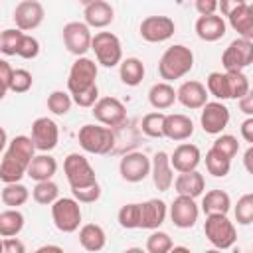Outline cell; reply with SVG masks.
<instances>
[{
	"label": "cell",
	"instance_id": "cell-1",
	"mask_svg": "<svg viewBox=\"0 0 253 253\" xmlns=\"http://www.w3.org/2000/svg\"><path fill=\"white\" fill-rule=\"evenodd\" d=\"M36 144L32 136L18 134L8 142L0 162V180L4 184H16L24 176H28V168L36 158Z\"/></svg>",
	"mask_w": 253,
	"mask_h": 253
},
{
	"label": "cell",
	"instance_id": "cell-2",
	"mask_svg": "<svg viewBox=\"0 0 253 253\" xmlns=\"http://www.w3.org/2000/svg\"><path fill=\"white\" fill-rule=\"evenodd\" d=\"M192 67H194V53L190 47L182 43L170 45L158 61V73L166 83L184 77L186 73L192 71Z\"/></svg>",
	"mask_w": 253,
	"mask_h": 253
},
{
	"label": "cell",
	"instance_id": "cell-3",
	"mask_svg": "<svg viewBox=\"0 0 253 253\" xmlns=\"http://www.w3.org/2000/svg\"><path fill=\"white\" fill-rule=\"evenodd\" d=\"M79 146L89 154H109L115 146V134L103 125H83L77 132Z\"/></svg>",
	"mask_w": 253,
	"mask_h": 253
},
{
	"label": "cell",
	"instance_id": "cell-4",
	"mask_svg": "<svg viewBox=\"0 0 253 253\" xmlns=\"http://www.w3.org/2000/svg\"><path fill=\"white\" fill-rule=\"evenodd\" d=\"M204 233L208 237V241L223 251L229 249L235 241H237V231L233 221H229V217L225 213H213V215H206V223H204Z\"/></svg>",
	"mask_w": 253,
	"mask_h": 253
},
{
	"label": "cell",
	"instance_id": "cell-5",
	"mask_svg": "<svg viewBox=\"0 0 253 253\" xmlns=\"http://www.w3.org/2000/svg\"><path fill=\"white\" fill-rule=\"evenodd\" d=\"M63 172H65V178H67L71 190L87 188V186L97 184V176H95V170H93L91 162L79 152H71V154L65 156Z\"/></svg>",
	"mask_w": 253,
	"mask_h": 253
},
{
	"label": "cell",
	"instance_id": "cell-6",
	"mask_svg": "<svg viewBox=\"0 0 253 253\" xmlns=\"http://www.w3.org/2000/svg\"><path fill=\"white\" fill-rule=\"evenodd\" d=\"M91 49L95 51L97 63L103 67H115L123 63V45L113 32H97L93 36Z\"/></svg>",
	"mask_w": 253,
	"mask_h": 253
},
{
	"label": "cell",
	"instance_id": "cell-7",
	"mask_svg": "<svg viewBox=\"0 0 253 253\" xmlns=\"http://www.w3.org/2000/svg\"><path fill=\"white\" fill-rule=\"evenodd\" d=\"M97 63L89 57H77L73 63H71V69H69V77H67V89L71 95H77V93H83L91 87L97 85Z\"/></svg>",
	"mask_w": 253,
	"mask_h": 253
},
{
	"label": "cell",
	"instance_id": "cell-8",
	"mask_svg": "<svg viewBox=\"0 0 253 253\" xmlns=\"http://www.w3.org/2000/svg\"><path fill=\"white\" fill-rule=\"evenodd\" d=\"M53 225L61 233H73L81 225V206L75 198H59L51 206Z\"/></svg>",
	"mask_w": 253,
	"mask_h": 253
},
{
	"label": "cell",
	"instance_id": "cell-9",
	"mask_svg": "<svg viewBox=\"0 0 253 253\" xmlns=\"http://www.w3.org/2000/svg\"><path fill=\"white\" fill-rule=\"evenodd\" d=\"M253 63V42L235 38L221 53V65L225 71H243Z\"/></svg>",
	"mask_w": 253,
	"mask_h": 253
},
{
	"label": "cell",
	"instance_id": "cell-10",
	"mask_svg": "<svg viewBox=\"0 0 253 253\" xmlns=\"http://www.w3.org/2000/svg\"><path fill=\"white\" fill-rule=\"evenodd\" d=\"M61 34H63V43L69 53L77 57H85V53L91 49L93 36H91V28L85 22H69L63 26Z\"/></svg>",
	"mask_w": 253,
	"mask_h": 253
},
{
	"label": "cell",
	"instance_id": "cell-11",
	"mask_svg": "<svg viewBox=\"0 0 253 253\" xmlns=\"http://www.w3.org/2000/svg\"><path fill=\"white\" fill-rule=\"evenodd\" d=\"M138 32H140V38L144 42L160 43V42H166L174 36L176 24L170 16H146L140 22Z\"/></svg>",
	"mask_w": 253,
	"mask_h": 253
},
{
	"label": "cell",
	"instance_id": "cell-12",
	"mask_svg": "<svg viewBox=\"0 0 253 253\" xmlns=\"http://www.w3.org/2000/svg\"><path fill=\"white\" fill-rule=\"evenodd\" d=\"M119 172L125 182H142L152 172V160L144 152H128L119 162Z\"/></svg>",
	"mask_w": 253,
	"mask_h": 253
},
{
	"label": "cell",
	"instance_id": "cell-13",
	"mask_svg": "<svg viewBox=\"0 0 253 253\" xmlns=\"http://www.w3.org/2000/svg\"><path fill=\"white\" fill-rule=\"evenodd\" d=\"M91 113L103 126H109V128L121 126L126 119V109L117 97H101Z\"/></svg>",
	"mask_w": 253,
	"mask_h": 253
},
{
	"label": "cell",
	"instance_id": "cell-14",
	"mask_svg": "<svg viewBox=\"0 0 253 253\" xmlns=\"http://www.w3.org/2000/svg\"><path fill=\"white\" fill-rule=\"evenodd\" d=\"M32 140L36 144V148L43 154L49 152L57 146L59 142V128L57 123L47 119V117H40L32 123Z\"/></svg>",
	"mask_w": 253,
	"mask_h": 253
},
{
	"label": "cell",
	"instance_id": "cell-15",
	"mask_svg": "<svg viewBox=\"0 0 253 253\" xmlns=\"http://www.w3.org/2000/svg\"><path fill=\"white\" fill-rule=\"evenodd\" d=\"M43 16H45V10L38 0H22L20 4H16V10H14L16 28L22 32L36 30L43 22Z\"/></svg>",
	"mask_w": 253,
	"mask_h": 253
},
{
	"label": "cell",
	"instance_id": "cell-16",
	"mask_svg": "<svg viewBox=\"0 0 253 253\" xmlns=\"http://www.w3.org/2000/svg\"><path fill=\"white\" fill-rule=\"evenodd\" d=\"M198 215H200V208H198V204H196L194 198L178 196L172 202V206H170V219L180 229L194 227L196 221H198Z\"/></svg>",
	"mask_w": 253,
	"mask_h": 253
},
{
	"label": "cell",
	"instance_id": "cell-17",
	"mask_svg": "<svg viewBox=\"0 0 253 253\" xmlns=\"http://www.w3.org/2000/svg\"><path fill=\"white\" fill-rule=\"evenodd\" d=\"M229 123V109L219 103V101H211L202 109L200 115V125L204 128V132L208 134H221V130L227 126Z\"/></svg>",
	"mask_w": 253,
	"mask_h": 253
},
{
	"label": "cell",
	"instance_id": "cell-18",
	"mask_svg": "<svg viewBox=\"0 0 253 253\" xmlns=\"http://www.w3.org/2000/svg\"><path fill=\"white\" fill-rule=\"evenodd\" d=\"M170 162H172V168L180 174H186V172H194L198 170L200 162H202V152L196 144H190V142H182L174 148L172 156H170Z\"/></svg>",
	"mask_w": 253,
	"mask_h": 253
},
{
	"label": "cell",
	"instance_id": "cell-19",
	"mask_svg": "<svg viewBox=\"0 0 253 253\" xmlns=\"http://www.w3.org/2000/svg\"><path fill=\"white\" fill-rule=\"evenodd\" d=\"M83 18L89 28H107L115 20V8L105 0L83 2Z\"/></svg>",
	"mask_w": 253,
	"mask_h": 253
},
{
	"label": "cell",
	"instance_id": "cell-20",
	"mask_svg": "<svg viewBox=\"0 0 253 253\" xmlns=\"http://www.w3.org/2000/svg\"><path fill=\"white\" fill-rule=\"evenodd\" d=\"M150 176H152L154 186L160 192H166V190L172 188V184H174V168H172L170 156L164 150H158L152 156V172H150Z\"/></svg>",
	"mask_w": 253,
	"mask_h": 253
},
{
	"label": "cell",
	"instance_id": "cell-21",
	"mask_svg": "<svg viewBox=\"0 0 253 253\" xmlns=\"http://www.w3.org/2000/svg\"><path fill=\"white\" fill-rule=\"evenodd\" d=\"M166 215H168L166 202H162L158 198L146 200L144 204H140V229H152V231H156L164 223Z\"/></svg>",
	"mask_w": 253,
	"mask_h": 253
},
{
	"label": "cell",
	"instance_id": "cell-22",
	"mask_svg": "<svg viewBox=\"0 0 253 253\" xmlns=\"http://www.w3.org/2000/svg\"><path fill=\"white\" fill-rule=\"evenodd\" d=\"M176 93H178V101L186 109H204L208 105V89L204 83H200L196 79L184 81Z\"/></svg>",
	"mask_w": 253,
	"mask_h": 253
},
{
	"label": "cell",
	"instance_id": "cell-23",
	"mask_svg": "<svg viewBox=\"0 0 253 253\" xmlns=\"http://www.w3.org/2000/svg\"><path fill=\"white\" fill-rule=\"evenodd\" d=\"M229 26L243 38L253 42V12L249 8V2L245 0H237V6L231 10V14L227 16Z\"/></svg>",
	"mask_w": 253,
	"mask_h": 253
},
{
	"label": "cell",
	"instance_id": "cell-24",
	"mask_svg": "<svg viewBox=\"0 0 253 253\" xmlns=\"http://www.w3.org/2000/svg\"><path fill=\"white\" fill-rule=\"evenodd\" d=\"M192 134H194V123L188 115H182V113L166 115V121H164V136L166 138L182 142V140H188Z\"/></svg>",
	"mask_w": 253,
	"mask_h": 253
},
{
	"label": "cell",
	"instance_id": "cell-25",
	"mask_svg": "<svg viewBox=\"0 0 253 253\" xmlns=\"http://www.w3.org/2000/svg\"><path fill=\"white\" fill-rule=\"evenodd\" d=\"M225 20L217 14H211V16H200L196 20V34L200 40L204 42H217L225 36Z\"/></svg>",
	"mask_w": 253,
	"mask_h": 253
},
{
	"label": "cell",
	"instance_id": "cell-26",
	"mask_svg": "<svg viewBox=\"0 0 253 253\" xmlns=\"http://www.w3.org/2000/svg\"><path fill=\"white\" fill-rule=\"evenodd\" d=\"M174 190L178 192V196H188V198L196 200L198 196L204 194L206 180L198 170L186 172V174H178V178L174 180Z\"/></svg>",
	"mask_w": 253,
	"mask_h": 253
},
{
	"label": "cell",
	"instance_id": "cell-27",
	"mask_svg": "<svg viewBox=\"0 0 253 253\" xmlns=\"http://www.w3.org/2000/svg\"><path fill=\"white\" fill-rule=\"evenodd\" d=\"M79 243H81V247L85 251L97 253L107 245V233L97 223H85L79 229Z\"/></svg>",
	"mask_w": 253,
	"mask_h": 253
},
{
	"label": "cell",
	"instance_id": "cell-28",
	"mask_svg": "<svg viewBox=\"0 0 253 253\" xmlns=\"http://www.w3.org/2000/svg\"><path fill=\"white\" fill-rule=\"evenodd\" d=\"M178 101V93L174 91V87L166 81L154 83L148 91V103L156 109V111H166L170 109L174 103Z\"/></svg>",
	"mask_w": 253,
	"mask_h": 253
},
{
	"label": "cell",
	"instance_id": "cell-29",
	"mask_svg": "<svg viewBox=\"0 0 253 253\" xmlns=\"http://www.w3.org/2000/svg\"><path fill=\"white\" fill-rule=\"evenodd\" d=\"M55 172H57V162H55V158L49 156L47 152L38 154V156L32 160L30 168H28V176H30L32 180H36V182H47V180L53 178Z\"/></svg>",
	"mask_w": 253,
	"mask_h": 253
},
{
	"label": "cell",
	"instance_id": "cell-30",
	"mask_svg": "<svg viewBox=\"0 0 253 253\" xmlns=\"http://www.w3.org/2000/svg\"><path fill=\"white\" fill-rule=\"evenodd\" d=\"M202 210L206 215H213V213L227 215V211L231 210V198L223 190H210L202 198Z\"/></svg>",
	"mask_w": 253,
	"mask_h": 253
},
{
	"label": "cell",
	"instance_id": "cell-31",
	"mask_svg": "<svg viewBox=\"0 0 253 253\" xmlns=\"http://www.w3.org/2000/svg\"><path fill=\"white\" fill-rule=\"evenodd\" d=\"M119 75L125 85L136 87L144 79V63L138 57H126V59H123V63L119 67Z\"/></svg>",
	"mask_w": 253,
	"mask_h": 253
},
{
	"label": "cell",
	"instance_id": "cell-32",
	"mask_svg": "<svg viewBox=\"0 0 253 253\" xmlns=\"http://www.w3.org/2000/svg\"><path fill=\"white\" fill-rule=\"evenodd\" d=\"M0 198H2V204L6 208L18 210L20 206H24L30 200V190L24 184H20V182H16V184H4Z\"/></svg>",
	"mask_w": 253,
	"mask_h": 253
},
{
	"label": "cell",
	"instance_id": "cell-33",
	"mask_svg": "<svg viewBox=\"0 0 253 253\" xmlns=\"http://www.w3.org/2000/svg\"><path fill=\"white\" fill-rule=\"evenodd\" d=\"M24 229V213L20 210H4L0 213V235L4 237H16Z\"/></svg>",
	"mask_w": 253,
	"mask_h": 253
},
{
	"label": "cell",
	"instance_id": "cell-34",
	"mask_svg": "<svg viewBox=\"0 0 253 253\" xmlns=\"http://www.w3.org/2000/svg\"><path fill=\"white\" fill-rule=\"evenodd\" d=\"M206 89L210 95H213L215 99L219 101H225V99H231V91H229V81H227V75L221 73V71H211L206 79Z\"/></svg>",
	"mask_w": 253,
	"mask_h": 253
},
{
	"label": "cell",
	"instance_id": "cell-35",
	"mask_svg": "<svg viewBox=\"0 0 253 253\" xmlns=\"http://www.w3.org/2000/svg\"><path fill=\"white\" fill-rule=\"evenodd\" d=\"M32 198L42 206H53L59 200V188H57V184L53 180L36 182V186L32 190Z\"/></svg>",
	"mask_w": 253,
	"mask_h": 253
},
{
	"label": "cell",
	"instance_id": "cell-36",
	"mask_svg": "<svg viewBox=\"0 0 253 253\" xmlns=\"http://www.w3.org/2000/svg\"><path fill=\"white\" fill-rule=\"evenodd\" d=\"M206 168H208V172H210L211 176H215V178H223V176L229 174L231 160L225 158L221 152L210 148V150L206 152Z\"/></svg>",
	"mask_w": 253,
	"mask_h": 253
},
{
	"label": "cell",
	"instance_id": "cell-37",
	"mask_svg": "<svg viewBox=\"0 0 253 253\" xmlns=\"http://www.w3.org/2000/svg\"><path fill=\"white\" fill-rule=\"evenodd\" d=\"M164 121H166V115L160 113V111H152V113H146L142 117V132L150 138H162L164 136Z\"/></svg>",
	"mask_w": 253,
	"mask_h": 253
},
{
	"label": "cell",
	"instance_id": "cell-38",
	"mask_svg": "<svg viewBox=\"0 0 253 253\" xmlns=\"http://www.w3.org/2000/svg\"><path fill=\"white\" fill-rule=\"evenodd\" d=\"M24 40V32L18 28H8L0 34V51L4 55H18L20 43Z\"/></svg>",
	"mask_w": 253,
	"mask_h": 253
},
{
	"label": "cell",
	"instance_id": "cell-39",
	"mask_svg": "<svg viewBox=\"0 0 253 253\" xmlns=\"http://www.w3.org/2000/svg\"><path fill=\"white\" fill-rule=\"evenodd\" d=\"M71 105H73V97H71V93H67V91H53V93H49V97H47V109H49L53 115H57V117L67 115L69 109H71Z\"/></svg>",
	"mask_w": 253,
	"mask_h": 253
},
{
	"label": "cell",
	"instance_id": "cell-40",
	"mask_svg": "<svg viewBox=\"0 0 253 253\" xmlns=\"http://www.w3.org/2000/svg\"><path fill=\"white\" fill-rule=\"evenodd\" d=\"M117 219L121 227L125 229H138L140 227V204H125L119 210Z\"/></svg>",
	"mask_w": 253,
	"mask_h": 253
},
{
	"label": "cell",
	"instance_id": "cell-41",
	"mask_svg": "<svg viewBox=\"0 0 253 253\" xmlns=\"http://www.w3.org/2000/svg\"><path fill=\"white\" fill-rule=\"evenodd\" d=\"M174 247L172 237L166 231H152L146 237V253H170Z\"/></svg>",
	"mask_w": 253,
	"mask_h": 253
},
{
	"label": "cell",
	"instance_id": "cell-42",
	"mask_svg": "<svg viewBox=\"0 0 253 253\" xmlns=\"http://www.w3.org/2000/svg\"><path fill=\"white\" fill-rule=\"evenodd\" d=\"M233 213H235V221L241 225H249L253 223V192L251 194H243L237 204L233 206Z\"/></svg>",
	"mask_w": 253,
	"mask_h": 253
},
{
	"label": "cell",
	"instance_id": "cell-43",
	"mask_svg": "<svg viewBox=\"0 0 253 253\" xmlns=\"http://www.w3.org/2000/svg\"><path fill=\"white\" fill-rule=\"evenodd\" d=\"M227 81H229V91H231V99H243L249 93V79L243 71H225Z\"/></svg>",
	"mask_w": 253,
	"mask_h": 253
},
{
	"label": "cell",
	"instance_id": "cell-44",
	"mask_svg": "<svg viewBox=\"0 0 253 253\" xmlns=\"http://www.w3.org/2000/svg\"><path fill=\"white\" fill-rule=\"evenodd\" d=\"M211 148L217 150V152H221L225 158L231 160V158L237 154V150H239V142H237V138H235L233 134H219V136L213 140Z\"/></svg>",
	"mask_w": 253,
	"mask_h": 253
},
{
	"label": "cell",
	"instance_id": "cell-45",
	"mask_svg": "<svg viewBox=\"0 0 253 253\" xmlns=\"http://www.w3.org/2000/svg\"><path fill=\"white\" fill-rule=\"evenodd\" d=\"M32 83H34V77H32V73L28 69H16L10 91H14V93H26V91L32 89Z\"/></svg>",
	"mask_w": 253,
	"mask_h": 253
},
{
	"label": "cell",
	"instance_id": "cell-46",
	"mask_svg": "<svg viewBox=\"0 0 253 253\" xmlns=\"http://www.w3.org/2000/svg\"><path fill=\"white\" fill-rule=\"evenodd\" d=\"M73 198L79 202V204H93L101 198V186L99 182L93 184V186H87V188H77V190H71Z\"/></svg>",
	"mask_w": 253,
	"mask_h": 253
},
{
	"label": "cell",
	"instance_id": "cell-47",
	"mask_svg": "<svg viewBox=\"0 0 253 253\" xmlns=\"http://www.w3.org/2000/svg\"><path fill=\"white\" fill-rule=\"evenodd\" d=\"M38 53H40V42H38L34 36L24 34V40H22V43H20L18 55L24 57V59H34V57H38Z\"/></svg>",
	"mask_w": 253,
	"mask_h": 253
},
{
	"label": "cell",
	"instance_id": "cell-48",
	"mask_svg": "<svg viewBox=\"0 0 253 253\" xmlns=\"http://www.w3.org/2000/svg\"><path fill=\"white\" fill-rule=\"evenodd\" d=\"M71 97H73V103L75 105H79L83 109H93L97 105V101H99V87L95 85V87H91V89H87L83 93L71 95Z\"/></svg>",
	"mask_w": 253,
	"mask_h": 253
},
{
	"label": "cell",
	"instance_id": "cell-49",
	"mask_svg": "<svg viewBox=\"0 0 253 253\" xmlns=\"http://www.w3.org/2000/svg\"><path fill=\"white\" fill-rule=\"evenodd\" d=\"M14 67L6 61V59H0V87H2V91H0V97H4L10 89H12V79H14Z\"/></svg>",
	"mask_w": 253,
	"mask_h": 253
},
{
	"label": "cell",
	"instance_id": "cell-50",
	"mask_svg": "<svg viewBox=\"0 0 253 253\" xmlns=\"http://www.w3.org/2000/svg\"><path fill=\"white\" fill-rule=\"evenodd\" d=\"M0 253H26V245L18 237H4L0 243Z\"/></svg>",
	"mask_w": 253,
	"mask_h": 253
},
{
	"label": "cell",
	"instance_id": "cell-51",
	"mask_svg": "<svg viewBox=\"0 0 253 253\" xmlns=\"http://www.w3.org/2000/svg\"><path fill=\"white\" fill-rule=\"evenodd\" d=\"M194 6H196L200 16H211L219 8V2H215V0H196Z\"/></svg>",
	"mask_w": 253,
	"mask_h": 253
},
{
	"label": "cell",
	"instance_id": "cell-52",
	"mask_svg": "<svg viewBox=\"0 0 253 253\" xmlns=\"http://www.w3.org/2000/svg\"><path fill=\"white\" fill-rule=\"evenodd\" d=\"M241 136L245 142H249V146H253V117H247L243 123H241Z\"/></svg>",
	"mask_w": 253,
	"mask_h": 253
},
{
	"label": "cell",
	"instance_id": "cell-53",
	"mask_svg": "<svg viewBox=\"0 0 253 253\" xmlns=\"http://www.w3.org/2000/svg\"><path fill=\"white\" fill-rule=\"evenodd\" d=\"M239 111L247 117H253V89H249V93L243 99H239Z\"/></svg>",
	"mask_w": 253,
	"mask_h": 253
},
{
	"label": "cell",
	"instance_id": "cell-54",
	"mask_svg": "<svg viewBox=\"0 0 253 253\" xmlns=\"http://www.w3.org/2000/svg\"><path fill=\"white\" fill-rule=\"evenodd\" d=\"M243 166H245V170L253 176V146H249V148L245 150V154H243Z\"/></svg>",
	"mask_w": 253,
	"mask_h": 253
},
{
	"label": "cell",
	"instance_id": "cell-55",
	"mask_svg": "<svg viewBox=\"0 0 253 253\" xmlns=\"http://www.w3.org/2000/svg\"><path fill=\"white\" fill-rule=\"evenodd\" d=\"M34 253H63V249L59 247V245H42V247H38Z\"/></svg>",
	"mask_w": 253,
	"mask_h": 253
},
{
	"label": "cell",
	"instance_id": "cell-56",
	"mask_svg": "<svg viewBox=\"0 0 253 253\" xmlns=\"http://www.w3.org/2000/svg\"><path fill=\"white\" fill-rule=\"evenodd\" d=\"M170 253H192V251H190L188 247H184V245H174Z\"/></svg>",
	"mask_w": 253,
	"mask_h": 253
},
{
	"label": "cell",
	"instance_id": "cell-57",
	"mask_svg": "<svg viewBox=\"0 0 253 253\" xmlns=\"http://www.w3.org/2000/svg\"><path fill=\"white\" fill-rule=\"evenodd\" d=\"M123 253H146V251L140 249V247H128V249H125Z\"/></svg>",
	"mask_w": 253,
	"mask_h": 253
},
{
	"label": "cell",
	"instance_id": "cell-58",
	"mask_svg": "<svg viewBox=\"0 0 253 253\" xmlns=\"http://www.w3.org/2000/svg\"><path fill=\"white\" fill-rule=\"evenodd\" d=\"M206 253H221V251H219V249H215V247H213V249H208V251H206Z\"/></svg>",
	"mask_w": 253,
	"mask_h": 253
},
{
	"label": "cell",
	"instance_id": "cell-59",
	"mask_svg": "<svg viewBox=\"0 0 253 253\" xmlns=\"http://www.w3.org/2000/svg\"><path fill=\"white\" fill-rule=\"evenodd\" d=\"M249 8H251V12H253V2H249Z\"/></svg>",
	"mask_w": 253,
	"mask_h": 253
}]
</instances>
